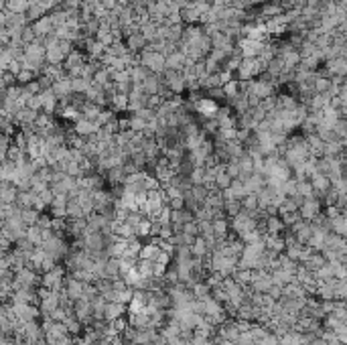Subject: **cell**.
<instances>
[{"instance_id": "bcb514c9", "label": "cell", "mask_w": 347, "mask_h": 345, "mask_svg": "<svg viewBox=\"0 0 347 345\" xmlns=\"http://www.w3.org/2000/svg\"><path fill=\"white\" fill-rule=\"evenodd\" d=\"M100 2H102V4H104L108 10H110V12H112L116 6H118V0H100Z\"/></svg>"}, {"instance_id": "484cf974", "label": "cell", "mask_w": 347, "mask_h": 345, "mask_svg": "<svg viewBox=\"0 0 347 345\" xmlns=\"http://www.w3.org/2000/svg\"><path fill=\"white\" fill-rule=\"evenodd\" d=\"M31 6V0H2V8L10 12H27Z\"/></svg>"}, {"instance_id": "44dd1931", "label": "cell", "mask_w": 347, "mask_h": 345, "mask_svg": "<svg viewBox=\"0 0 347 345\" xmlns=\"http://www.w3.org/2000/svg\"><path fill=\"white\" fill-rule=\"evenodd\" d=\"M140 33L144 35V39H146L148 43L161 39V35H159V23H155V20H148V23L140 25Z\"/></svg>"}, {"instance_id": "603a6c76", "label": "cell", "mask_w": 347, "mask_h": 345, "mask_svg": "<svg viewBox=\"0 0 347 345\" xmlns=\"http://www.w3.org/2000/svg\"><path fill=\"white\" fill-rule=\"evenodd\" d=\"M108 106H110V110H112V112L128 110V106H130V96H128V94H120V92H118L114 98L110 100V104H108Z\"/></svg>"}, {"instance_id": "d6986e66", "label": "cell", "mask_w": 347, "mask_h": 345, "mask_svg": "<svg viewBox=\"0 0 347 345\" xmlns=\"http://www.w3.org/2000/svg\"><path fill=\"white\" fill-rule=\"evenodd\" d=\"M39 114H41V112H35V110H31V108H23L14 120H16V124H18V128H25V126L35 124Z\"/></svg>"}, {"instance_id": "30bf717a", "label": "cell", "mask_w": 347, "mask_h": 345, "mask_svg": "<svg viewBox=\"0 0 347 345\" xmlns=\"http://www.w3.org/2000/svg\"><path fill=\"white\" fill-rule=\"evenodd\" d=\"M124 43H126V47L130 49V53H134V55H140V53L148 47V41L144 39V35H142V33L130 35L128 39H124Z\"/></svg>"}, {"instance_id": "ab89813d", "label": "cell", "mask_w": 347, "mask_h": 345, "mask_svg": "<svg viewBox=\"0 0 347 345\" xmlns=\"http://www.w3.org/2000/svg\"><path fill=\"white\" fill-rule=\"evenodd\" d=\"M35 77H37V73H35V71H31V69H23V71L16 75V83H18V85H27V83L35 81Z\"/></svg>"}, {"instance_id": "3957f363", "label": "cell", "mask_w": 347, "mask_h": 345, "mask_svg": "<svg viewBox=\"0 0 347 345\" xmlns=\"http://www.w3.org/2000/svg\"><path fill=\"white\" fill-rule=\"evenodd\" d=\"M140 65H144V67L150 69L153 73H165V69H167V55L144 49V51L140 53Z\"/></svg>"}, {"instance_id": "f35d334b", "label": "cell", "mask_w": 347, "mask_h": 345, "mask_svg": "<svg viewBox=\"0 0 347 345\" xmlns=\"http://www.w3.org/2000/svg\"><path fill=\"white\" fill-rule=\"evenodd\" d=\"M27 235H29V240H31L35 246H41V244H43V230H41L39 226H31V228L27 230Z\"/></svg>"}, {"instance_id": "6da1fadb", "label": "cell", "mask_w": 347, "mask_h": 345, "mask_svg": "<svg viewBox=\"0 0 347 345\" xmlns=\"http://www.w3.org/2000/svg\"><path fill=\"white\" fill-rule=\"evenodd\" d=\"M258 226H260V222H258V211L252 213V211L242 209L235 218H231V230L235 231L237 238H244L246 233L258 230Z\"/></svg>"}, {"instance_id": "836d02e7", "label": "cell", "mask_w": 347, "mask_h": 345, "mask_svg": "<svg viewBox=\"0 0 347 345\" xmlns=\"http://www.w3.org/2000/svg\"><path fill=\"white\" fill-rule=\"evenodd\" d=\"M242 209H244V205H242V199H226V207H224L226 215L235 218V215H237Z\"/></svg>"}, {"instance_id": "277c9868", "label": "cell", "mask_w": 347, "mask_h": 345, "mask_svg": "<svg viewBox=\"0 0 347 345\" xmlns=\"http://www.w3.org/2000/svg\"><path fill=\"white\" fill-rule=\"evenodd\" d=\"M14 315L18 317L20 323H31V321H37V317L41 315V309L39 305H33V303H10Z\"/></svg>"}, {"instance_id": "5b68a950", "label": "cell", "mask_w": 347, "mask_h": 345, "mask_svg": "<svg viewBox=\"0 0 347 345\" xmlns=\"http://www.w3.org/2000/svg\"><path fill=\"white\" fill-rule=\"evenodd\" d=\"M163 75V81L173 90L177 96H181L185 90H187V79H185V73L183 71H171V69H165Z\"/></svg>"}, {"instance_id": "ac0fdd59", "label": "cell", "mask_w": 347, "mask_h": 345, "mask_svg": "<svg viewBox=\"0 0 347 345\" xmlns=\"http://www.w3.org/2000/svg\"><path fill=\"white\" fill-rule=\"evenodd\" d=\"M222 90H224V94H226V100H228V102H233L240 94H244V81L231 79L230 83H226Z\"/></svg>"}, {"instance_id": "9a60e30c", "label": "cell", "mask_w": 347, "mask_h": 345, "mask_svg": "<svg viewBox=\"0 0 347 345\" xmlns=\"http://www.w3.org/2000/svg\"><path fill=\"white\" fill-rule=\"evenodd\" d=\"M124 313H126V305H124V303H118V300H112V303H108V305H106L104 321H106V323L116 321V319H120Z\"/></svg>"}, {"instance_id": "5bb4252c", "label": "cell", "mask_w": 347, "mask_h": 345, "mask_svg": "<svg viewBox=\"0 0 347 345\" xmlns=\"http://www.w3.org/2000/svg\"><path fill=\"white\" fill-rule=\"evenodd\" d=\"M327 71L335 77H343L347 75V59L345 57H335L327 59Z\"/></svg>"}, {"instance_id": "7dc6e473", "label": "cell", "mask_w": 347, "mask_h": 345, "mask_svg": "<svg viewBox=\"0 0 347 345\" xmlns=\"http://www.w3.org/2000/svg\"><path fill=\"white\" fill-rule=\"evenodd\" d=\"M150 2H155V0H134V4H142V6H148Z\"/></svg>"}, {"instance_id": "8992f818", "label": "cell", "mask_w": 347, "mask_h": 345, "mask_svg": "<svg viewBox=\"0 0 347 345\" xmlns=\"http://www.w3.org/2000/svg\"><path fill=\"white\" fill-rule=\"evenodd\" d=\"M220 104H218V100H213V98H201L199 102H195V112L201 116V118H215L218 112H220Z\"/></svg>"}, {"instance_id": "7a4b0ae2", "label": "cell", "mask_w": 347, "mask_h": 345, "mask_svg": "<svg viewBox=\"0 0 347 345\" xmlns=\"http://www.w3.org/2000/svg\"><path fill=\"white\" fill-rule=\"evenodd\" d=\"M41 287L47 288V290H53V292L63 290L65 288V268L55 266L53 270L43 272L41 274Z\"/></svg>"}, {"instance_id": "ba28073f", "label": "cell", "mask_w": 347, "mask_h": 345, "mask_svg": "<svg viewBox=\"0 0 347 345\" xmlns=\"http://www.w3.org/2000/svg\"><path fill=\"white\" fill-rule=\"evenodd\" d=\"M53 92H55V96L59 98V102H65L67 98H71L73 96V79L69 77V75H65V77H61L57 79L55 83H53V88H51Z\"/></svg>"}, {"instance_id": "f546056e", "label": "cell", "mask_w": 347, "mask_h": 345, "mask_svg": "<svg viewBox=\"0 0 347 345\" xmlns=\"http://www.w3.org/2000/svg\"><path fill=\"white\" fill-rule=\"evenodd\" d=\"M231 183H233V179L230 177V172L226 171V165H222V169H220L218 177H215V189L226 191V189H230Z\"/></svg>"}, {"instance_id": "e575fe53", "label": "cell", "mask_w": 347, "mask_h": 345, "mask_svg": "<svg viewBox=\"0 0 347 345\" xmlns=\"http://www.w3.org/2000/svg\"><path fill=\"white\" fill-rule=\"evenodd\" d=\"M23 220H25V224L31 228V226H37V222H39V218H41V211H37V209H33V207H27V209H23Z\"/></svg>"}, {"instance_id": "1f68e13d", "label": "cell", "mask_w": 347, "mask_h": 345, "mask_svg": "<svg viewBox=\"0 0 347 345\" xmlns=\"http://www.w3.org/2000/svg\"><path fill=\"white\" fill-rule=\"evenodd\" d=\"M126 171H124V167H116V169H110L108 171V181L116 185V187H120V185H124L126 183Z\"/></svg>"}, {"instance_id": "7402d4cb", "label": "cell", "mask_w": 347, "mask_h": 345, "mask_svg": "<svg viewBox=\"0 0 347 345\" xmlns=\"http://www.w3.org/2000/svg\"><path fill=\"white\" fill-rule=\"evenodd\" d=\"M128 71H130V75H132V83H134V85H142V83H144V79L153 73L150 69H146V67H144V65H140V63H138V65H134V67H130Z\"/></svg>"}, {"instance_id": "8d00e7d4", "label": "cell", "mask_w": 347, "mask_h": 345, "mask_svg": "<svg viewBox=\"0 0 347 345\" xmlns=\"http://www.w3.org/2000/svg\"><path fill=\"white\" fill-rule=\"evenodd\" d=\"M71 79H73V94L85 96L88 88L92 85V79H85V77H71Z\"/></svg>"}, {"instance_id": "d4e9b609", "label": "cell", "mask_w": 347, "mask_h": 345, "mask_svg": "<svg viewBox=\"0 0 347 345\" xmlns=\"http://www.w3.org/2000/svg\"><path fill=\"white\" fill-rule=\"evenodd\" d=\"M45 59H47L49 65H63L65 59H67V55L61 51L59 45H53V47H47V57Z\"/></svg>"}, {"instance_id": "9c48e42d", "label": "cell", "mask_w": 347, "mask_h": 345, "mask_svg": "<svg viewBox=\"0 0 347 345\" xmlns=\"http://www.w3.org/2000/svg\"><path fill=\"white\" fill-rule=\"evenodd\" d=\"M33 29H35V33H37V39H45V37H49L51 33H55V25H53V20H51V14L35 20V23H33Z\"/></svg>"}, {"instance_id": "d6a6232c", "label": "cell", "mask_w": 347, "mask_h": 345, "mask_svg": "<svg viewBox=\"0 0 347 345\" xmlns=\"http://www.w3.org/2000/svg\"><path fill=\"white\" fill-rule=\"evenodd\" d=\"M189 288H191V292H193L195 298H207V296H211V287H209L207 283H193Z\"/></svg>"}, {"instance_id": "7c38bea8", "label": "cell", "mask_w": 347, "mask_h": 345, "mask_svg": "<svg viewBox=\"0 0 347 345\" xmlns=\"http://www.w3.org/2000/svg\"><path fill=\"white\" fill-rule=\"evenodd\" d=\"M181 16H183V23H185V25H197V23H201V10L197 8L195 2H191V4L185 6V8H181Z\"/></svg>"}, {"instance_id": "74e56055", "label": "cell", "mask_w": 347, "mask_h": 345, "mask_svg": "<svg viewBox=\"0 0 347 345\" xmlns=\"http://www.w3.org/2000/svg\"><path fill=\"white\" fill-rule=\"evenodd\" d=\"M189 183L191 185H203L205 183V167H193L189 172Z\"/></svg>"}, {"instance_id": "4316f807", "label": "cell", "mask_w": 347, "mask_h": 345, "mask_svg": "<svg viewBox=\"0 0 347 345\" xmlns=\"http://www.w3.org/2000/svg\"><path fill=\"white\" fill-rule=\"evenodd\" d=\"M231 224H228V220L222 215V218H215L213 220V233L220 238V240H226L228 238V231H230Z\"/></svg>"}, {"instance_id": "ee69618b", "label": "cell", "mask_w": 347, "mask_h": 345, "mask_svg": "<svg viewBox=\"0 0 347 345\" xmlns=\"http://www.w3.org/2000/svg\"><path fill=\"white\" fill-rule=\"evenodd\" d=\"M37 79H39V83H41L43 92H45V90H51V88H53V83H55V81H53V77H49V75H45V73H41Z\"/></svg>"}, {"instance_id": "8fae6325", "label": "cell", "mask_w": 347, "mask_h": 345, "mask_svg": "<svg viewBox=\"0 0 347 345\" xmlns=\"http://www.w3.org/2000/svg\"><path fill=\"white\" fill-rule=\"evenodd\" d=\"M100 130V126L96 124V122H92V120H85V118H81V120H77L75 124H73V132L75 134H79V136H94L96 132Z\"/></svg>"}, {"instance_id": "cb8c5ba5", "label": "cell", "mask_w": 347, "mask_h": 345, "mask_svg": "<svg viewBox=\"0 0 347 345\" xmlns=\"http://www.w3.org/2000/svg\"><path fill=\"white\" fill-rule=\"evenodd\" d=\"M102 106H98V104H94V102H85L83 106H81V116L85 118V120H92V122H96L98 118H100V114H102Z\"/></svg>"}, {"instance_id": "f1b7e54d", "label": "cell", "mask_w": 347, "mask_h": 345, "mask_svg": "<svg viewBox=\"0 0 347 345\" xmlns=\"http://www.w3.org/2000/svg\"><path fill=\"white\" fill-rule=\"evenodd\" d=\"M47 14H51L41 2H37V4H31L29 6V10H27V16H29V20L31 23H35V20H39V18H43V16H47Z\"/></svg>"}, {"instance_id": "83f0119b", "label": "cell", "mask_w": 347, "mask_h": 345, "mask_svg": "<svg viewBox=\"0 0 347 345\" xmlns=\"http://www.w3.org/2000/svg\"><path fill=\"white\" fill-rule=\"evenodd\" d=\"M260 12L264 18H274V16L283 14L285 10H283V4H278V2H266V4H262Z\"/></svg>"}, {"instance_id": "4dcf8cb0", "label": "cell", "mask_w": 347, "mask_h": 345, "mask_svg": "<svg viewBox=\"0 0 347 345\" xmlns=\"http://www.w3.org/2000/svg\"><path fill=\"white\" fill-rule=\"evenodd\" d=\"M242 205H244L246 211H252V213L260 211V199H258V193H248V195L242 199Z\"/></svg>"}, {"instance_id": "4fadbf2b", "label": "cell", "mask_w": 347, "mask_h": 345, "mask_svg": "<svg viewBox=\"0 0 347 345\" xmlns=\"http://www.w3.org/2000/svg\"><path fill=\"white\" fill-rule=\"evenodd\" d=\"M18 187L10 181H2V189H0V197H2V203H16V197H18Z\"/></svg>"}, {"instance_id": "7bdbcfd3", "label": "cell", "mask_w": 347, "mask_h": 345, "mask_svg": "<svg viewBox=\"0 0 347 345\" xmlns=\"http://www.w3.org/2000/svg\"><path fill=\"white\" fill-rule=\"evenodd\" d=\"M327 185H329V181H327L323 175H319V172L313 175V187H315V189H325Z\"/></svg>"}, {"instance_id": "ffe728a7", "label": "cell", "mask_w": 347, "mask_h": 345, "mask_svg": "<svg viewBox=\"0 0 347 345\" xmlns=\"http://www.w3.org/2000/svg\"><path fill=\"white\" fill-rule=\"evenodd\" d=\"M191 252H193L195 258H207V256L211 254V250H209V246H207V240H205L203 235H197V238H195V242H193V246H191Z\"/></svg>"}, {"instance_id": "52a82bcc", "label": "cell", "mask_w": 347, "mask_h": 345, "mask_svg": "<svg viewBox=\"0 0 347 345\" xmlns=\"http://www.w3.org/2000/svg\"><path fill=\"white\" fill-rule=\"evenodd\" d=\"M264 43L266 41H254V39H237V47L242 49V55L244 57H258L264 49Z\"/></svg>"}, {"instance_id": "60d3db41", "label": "cell", "mask_w": 347, "mask_h": 345, "mask_svg": "<svg viewBox=\"0 0 347 345\" xmlns=\"http://www.w3.org/2000/svg\"><path fill=\"white\" fill-rule=\"evenodd\" d=\"M300 213H302L305 218H313V215L317 213V203H315V201H305L302 207H300Z\"/></svg>"}, {"instance_id": "f6af8a7d", "label": "cell", "mask_w": 347, "mask_h": 345, "mask_svg": "<svg viewBox=\"0 0 347 345\" xmlns=\"http://www.w3.org/2000/svg\"><path fill=\"white\" fill-rule=\"evenodd\" d=\"M207 94H209V98H213V100H222V98H226V94H224V90H222V88H215V90H209Z\"/></svg>"}, {"instance_id": "b9f144b4", "label": "cell", "mask_w": 347, "mask_h": 345, "mask_svg": "<svg viewBox=\"0 0 347 345\" xmlns=\"http://www.w3.org/2000/svg\"><path fill=\"white\" fill-rule=\"evenodd\" d=\"M226 171L230 172L231 179H240V175H242V171H240V165H237V161H230V163L226 165Z\"/></svg>"}, {"instance_id": "e0dca14e", "label": "cell", "mask_w": 347, "mask_h": 345, "mask_svg": "<svg viewBox=\"0 0 347 345\" xmlns=\"http://www.w3.org/2000/svg\"><path fill=\"white\" fill-rule=\"evenodd\" d=\"M264 244H266V250L276 252V254H280L285 250V246H287V242L278 233H266L264 235Z\"/></svg>"}, {"instance_id": "d590c367", "label": "cell", "mask_w": 347, "mask_h": 345, "mask_svg": "<svg viewBox=\"0 0 347 345\" xmlns=\"http://www.w3.org/2000/svg\"><path fill=\"white\" fill-rule=\"evenodd\" d=\"M128 120H130V130H132V132H146L148 120H144V118H140V116L136 114H132Z\"/></svg>"}, {"instance_id": "2e32d148", "label": "cell", "mask_w": 347, "mask_h": 345, "mask_svg": "<svg viewBox=\"0 0 347 345\" xmlns=\"http://www.w3.org/2000/svg\"><path fill=\"white\" fill-rule=\"evenodd\" d=\"M161 85H163V75H161V73H150V75L144 79V83H142V88H144V92H146L148 96H157L159 90H161Z\"/></svg>"}]
</instances>
